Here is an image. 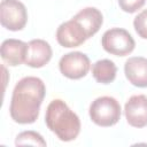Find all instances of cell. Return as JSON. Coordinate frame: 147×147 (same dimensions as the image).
Listing matches in <instances>:
<instances>
[{"label":"cell","instance_id":"cell-11","mask_svg":"<svg viewBox=\"0 0 147 147\" xmlns=\"http://www.w3.org/2000/svg\"><path fill=\"white\" fill-rule=\"evenodd\" d=\"M28 44L18 39H6L1 44V57L5 63L11 67L20 65L25 60Z\"/></svg>","mask_w":147,"mask_h":147},{"label":"cell","instance_id":"cell-5","mask_svg":"<svg viewBox=\"0 0 147 147\" xmlns=\"http://www.w3.org/2000/svg\"><path fill=\"white\" fill-rule=\"evenodd\" d=\"M0 22L9 31L22 30L28 22V11L20 0H2L0 3Z\"/></svg>","mask_w":147,"mask_h":147},{"label":"cell","instance_id":"cell-6","mask_svg":"<svg viewBox=\"0 0 147 147\" xmlns=\"http://www.w3.org/2000/svg\"><path fill=\"white\" fill-rule=\"evenodd\" d=\"M91 62L86 54L82 52H70L64 54L59 62L61 74L69 79H80L90 70Z\"/></svg>","mask_w":147,"mask_h":147},{"label":"cell","instance_id":"cell-10","mask_svg":"<svg viewBox=\"0 0 147 147\" xmlns=\"http://www.w3.org/2000/svg\"><path fill=\"white\" fill-rule=\"evenodd\" d=\"M126 79L137 87H147V59L142 56L129 57L124 64Z\"/></svg>","mask_w":147,"mask_h":147},{"label":"cell","instance_id":"cell-2","mask_svg":"<svg viewBox=\"0 0 147 147\" xmlns=\"http://www.w3.org/2000/svg\"><path fill=\"white\" fill-rule=\"evenodd\" d=\"M45 123L61 141L75 140L80 132L79 117L61 99H54L47 106Z\"/></svg>","mask_w":147,"mask_h":147},{"label":"cell","instance_id":"cell-8","mask_svg":"<svg viewBox=\"0 0 147 147\" xmlns=\"http://www.w3.org/2000/svg\"><path fill=\"white\" fill-rule=\"evenodd\" d=\"M86 39L88 38L84 29L72 18L62 23L56 30V40L62 47L65 48L78 47L84 44Z\"/></svg>","mask_w":147,"mask_h":147},{"label":"cell","instance_id":"cell-4","mask_svg":"<svg viewBox=\"0 0 147 147\" xmlns=\"http://www.w3.org/2000/svg\"><path fill=\"white\" fill-rule=\"evenodd\" d=\"M101 45L109 54L125 56L134 49L136 41L125 29L113 28L103 33L101 38Z\"/></svg>","mask_w":147,"mask_h":147},{"label":"cell","instance_id":"cell-15","mask_svg":"<svg viewBox=\"0 0 147 147\" xmlns=\"http://www.w3.org/2000/svg\"><path fill=\"white\" fill-rule=\"evenodd\" d=\"M133 26L136 32L142 39H147V9L139 13L133 20Z\"/></svg>","mask_w":147,"mask_h":147},{"label":"cell","instance_id":"cell-1","mask_svg":"<svg viewBox=\"0 0 147 147\" xmlns=\"http://www.w3.org/2000/svg\"><path fill=\"white\" fill-rule=\"evenodd\" d=\"M45 94L46 86L40 78L28 76L18 80L14 87L9 107L11 119L18 124L34 123Z\"/></svg>","mask_w":147,"mask_h":147},{"label":"cell","instance_id":"cell-3","mask_svg":"<svg viewBox=\"0 0 147 147\" xmlns=\"http://www.w3.org/2000/svg\"><path fill=\"white\" fill-rule=\"evenodd\" d=\"M121 105L113 96L96 98L90 106L88 114L92 122L99 126L108 127L115 125L121 118Z\"/></svg>","mask_w":147,"mask_h":147},{"label":"cell","instance_id":"cell-7","mask_svg":"<svg viewBox=\"0 0 147 147\" xmlns=\"http://www.w3.org/2000/svg\"><path fill=\"white\" fill-rule=\"evenodd\" d=\"M126 122L133 127L147 126V95L137 94L129 98L124 106Z\"/></svg>","mask_w":147,"mask_h":147},{"label":"cell","instance_id":"cell-14","mask_svg":"<svg viewBox=\"0 0 147 147\" xmlns=\"http://www.w3.org/2000/svg\"><path fill=\"white\" fill-rule=\"evenodd\" d=\"M16 146H25V145H32V146H46V141L44 140L42 136L36 131H23L17 134L15 140Z\"/></svg>","mask_w":147,"mask_h":147},{"label":"cell","instance_id":"cell-12","mask_svg":"<svg viewBox=\"0 0 147 147\" xmlns=\"http://www.w3.org/2000/svg\"><path fill=\"white\" fill-rule=\"evenodd\" d=\"M72 20H75L77 23L80 24L87 38H91L92 36H94L100 30L103 23V16L101 11L94 7H86L79 10L72 17Z\"/></svg>","mask_w":147,"mask_h":147},{"label":"cell","instance_id":"cell-9","mask_svg":"<svg viewBox=\"0 0 147 147\" xmlns=\"http://www.w3.org/2000/svg\"><path fill=\"white\" fill-rule=\"evenodd\" d=\"M51 45L44 39H32L28 42L24 63L31 68H41L52 59Z\"/></svg>","mask_w":147,"mask_h":147},{"label":"cell","instance_id":"cell-13","mask_svg":"<svg viewBox=\"0 0 147 147\" xmlns=\"http://www.w3.org/2000/svg\"><path fill=\"white\" fill-rule=\"evenodd\" d=\"M116 74L117 67L111 60L102 59L92 65V75L100 84H110L116 78Z\"/></svg>","mask_w":147,"mask_h":147},{"label":"cell","instance_id":"cell-16","mask_svg":"<svg viewBox=\"0 0 147 147\" xmlns=\"http://www.w3.org/2000/svg\"><path fill=\"white\" fill-rule=\"evenodd\" d=\"M145 2L146 0H118V6L123 11L132 14L140 9Z\"/></svg>","mask_w":147,"mask_h":147}]
</instances>
